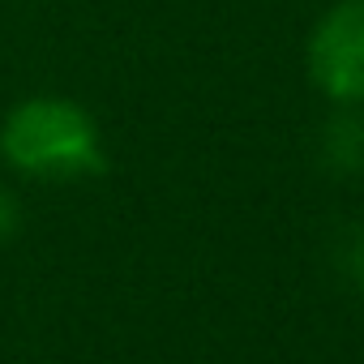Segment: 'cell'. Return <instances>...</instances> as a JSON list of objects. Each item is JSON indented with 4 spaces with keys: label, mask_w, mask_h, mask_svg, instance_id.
Instances as JSON below:
<instances>
[{
    "label": "cell",
    "mask_w": 364,
    "mask_h": 364,
    "mask_svg": "<svg viewBox=\"0 0 364 364\" xmlns=\"http://www.w3.org/2000/svg\"><path fill=\"white\" fill-rule=\"evenodd\" d=\"M0 159L9 171L43 185L99 176L107 163L99 120L65 95H31L14 103L0 120Z\"/></svg>",
    "instance_id": "1"
},
{
    "label": "cell",
    "mask_w": 364,
    "mask_h": 364,
    "mask_svg": "<svg viewBox=\"0 0 364 364\" xmlns=\"http://www.w3.org/2000/svg\"><path fill=\"white\" fill-rule=\"evenodd\" d=\"M309 82L334 107H364V0H334L309 31Z\"/></svg>",
    "instance_id": "2"
},
{
    "label": "cell",
    "mask_w": 364,
    "mask_h": 364,
    "mask_svg": "<svg viewBox=\"0 0 364 364\" xmlns=\"http://www.w3.org/2000/svg\"><path fill=\"white\" fill-rule=\"evenodd\" d=\"M326 159L338 171H355L364 163V120L355 107H338V116L326 124Z\"/></svg>",
    "instance_id": "3"
},
{
    "label": "cell",
    "mask_w": 364,
    "mask_h": 364,
    "mask_svg": "<svg viewBox=\"0 0 364 364\" xmlns=\"http://www.w3.org/2000/svg\"><path fill=\"white\" fill-rule=\"evenodd\" d=\"M18 223H22V202L14 198V189L0 185V245L18 232Z\"/></svg>",
    "instance_id": "4"
},
{
    "label": "cell",
    "mask_w": 364,
    "mask_h": 364,
    "mask_svg": "<svg viewBox=\"0 0 364 364\" xmlns=\"http://www.w3.org/2000/svg\"><path fill=\"white\" fill-rule=\"evenodd\" d=\"M351 270H355V279H360V287H364V236H360L355 249H351Z\"/></svg>",
    "instance_id": "5"
}]
</instances>
